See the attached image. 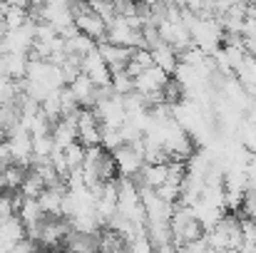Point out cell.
Segmentation results:
<instances>
[{
  "label": "cell",
  "mask_w": 256,
  "mask_h": 253,
  "mask_svg": "<svg viewBox=\"0 0 256 253\" xmlns=\"http://www.w3.org/2000/svg\"><path fill=\"white\" fill-rule=\"evenodd\" d=\"M72 7V17H75V27H78V32L80 35H85L90 37L92 42H104L107 40V25L94 15V12H90V5H80V2H72L70 5Z\"/></svg>",
  "instance_id": "1"
},
{
  "label": "cell",
  "mask_w": 256,
  "mask_h": 253,
  "mask_svg": "<svg viewBox=\"0 0 256 253\" xmlns=\"http://www.w3.org/2000/svg\"><path fill=\"white\" fill-rule=\"evenodd\" d=\"M70 234V224L65 219H45L42 226H40V239H38V246L45 251H55V249H62L65 239Z\"/></svg>",
  "instance_id": "2"
},
{
  "label": "cell",
  "mask_w": 256,
  "mask_h": 253,
  "mask_svg": "<svg viewBox=\"0 0 256 253\" xmlns=\"http://www.w3.org/2000/svg\"><path fill=\"white\" fill-rule=\"evenodd\" d=\"M8 147H10V154H12V164L22 169H30L32 162V137L22 129V127H15L10 134H8Z\"/></svg>",
  "instance_id": "3"
},
{
  "label": "cell",
  "mask_w": 256,
  "mask_h": 253,
  "mask_svg": "<svg viewBox=\"0 0 256 253\" xmlns=\"http://www.w3.org/2000/svg\"><path fill=\"white\" fill-rule=\"evenodd\" d=\"M80 70H82V75H85L94 87H110V82H112V72H110V67L104 65V60L100 57L97 47H94L92 52H87L85 57L80 60Z\"/></svg>",
  "instance_id": "4"
},
{
  "label": "cell",
  "mask_w": 256,
  "mask_h": 253,
  "mask_svg": "<svg viewBox=\"0 0 256 253\" xmlns=\"http://www.w3.org/2000/svg\"><path fill=\"white\" fill-rule=\"evenodd\" d=\"M112 159H114V167H117V176L120 179H134L144 162H142V154L134 149V147H120L117 152H112Z\"/></svg>",
  "instance_id": "5"
},
{
  "label": "cell",
  "mask_w": 256,
  "mask_h": 253,
  "mask_svg": "<svg viewBox=\"0 0 256 253\" xmlns=\"http://www.w3.org/2000/svg\"><path fill=\"white\" fill-rule=\"evenodd\" d=\"M65 194H68L65 184H58V186L45 189L38 196V206L45 214V219H62V199H65Z\"/></svg>",
  "instance_id": "6"
},
{
  "label": "cell",
  "mask_w": 256,
  "mask_h": 253,
  "mask_svg": "<svg viewBox=\"0 0 256 253\" xmlns=\"http://www.w3.org/2000/svg\"><path fill=\"white\" fill-rule=\"evenodd\" d=\"M78 142L85 149L100 144V122L94 119L92 109H80L78 112Z\"/></svg>",
  "instance_id": "7"
},
{
  "label": "cell",
  "mask_w": 256,
  "mask_h": 253,
  "mask_svg": "<svg viewBox=\"0 0 256 253\" xmlns=\"http://www.w3.org/2000/svg\"><path fill=\"white\" fill-rule=\"evenodd\" d=\"M172 77L167 72H162L160 67H150V70H144L142 75H137L134 77V92H140V94H152V92H162L164 89V84L170 82Z\"/></svg>",
  "instance_id": "8"
},
{
  "label": "cell",
  "mask_w": 256,
  "mask_h": 253,
  "mask_svg": "<svg viewBox=\"0 0 256 253\" xmlns=\"http://www.w3.org/2000/svg\"><path fill=\"white\" fill-rule=\"evenodd\" d=\"M97 52H100V57L104 60V65L110 67V72L124 70L127 62H130V57H132V50L117 47V45H112V42H100V45H97Z\"/></svg>",
  "instance_id": "9"
},
{
  "label": "cell",
  "mask_w": 256,
  "mask_h": 253,
  "mask_svg": "<svg viewBox=\"0 0 256 253\" xmlns=\"http://www.w3.org/2000/svg\"><path fill=\"white\" fill-rule=\"evenodd\" d=\"M50 137H52V144H55L58 152L68 149L70 144H75L78 142V124H75V119L62 117L60 122H55L52 129H50Z\"/></svg>",
  "instance_id": "10"
},
{
  "label": "cell",
  "mask_w": 256,
  "mask_h": 253,
  "mask_svg": "<svg viewBox=\"0 0 256 253\" xmlns=\"http://www.w3.org/2000/svg\"><path fill=\"white\" fill-rule=\"evenodd\" d=\"M28 75V55H0V77L20 82Z\"/></svg>",
  "instance_id": "11"
},
{
  "label": "cell",
  "mask_w": 256,
  "mask_h": 253,
  "mask_svg": "<svg viewBox=\"0 0 256 253\" xmlns=\"http://www.w3.org/2000/svg\"><path fill=\"white\" fill-rule=\"evenodd\" d=\"M20 241H25V226H22V221L18 216H12V219H8L0 226V246L12 251Z\"/></svg>",
  "instance_id": "12"
},
{
  "label": "cell",
  "mask_w": 256,
  "mask_h": 253,
  "mask_svg": "<svg viewBox=\"0 0 256 253\" xmlns=\"http://www.w3.org/2000/svg\"><path fill=\"white\" fill-rule=\"evenodd\" d=\"M152 62H154V67H160L162 72H167V75H174V70H176V65H179V60H176V52L172 50L170 45H160L157 50H152Z\"/></svg>",
  "instance_id": "13"
},
{
  "label": "cell",
  "mask_w": 256,
  "mask_h": 253,
  "mask_svg": "<svg viewBox=\"0 0 256 253\" xmlns=\"http://www.w3.org/2000/svg\"><path fill=\"white\" fill-rule=\"evenodd\" d=\"M28 176V169L18 167V164H12V167L2 169L0 171V184H2V189H5V194H18V189H20V184H22V179Z\"/></svg>",
  "instance_id": "14"
},
{
  "label": "cell",
  "mask_w": 256,
  "mask_h": 253,
  "mask_svg": "<svg viewBox=\"0 0 256 253\" xmlns=\"http://www.w3.org/2000/svg\"><path fill=\"white\" fill-rule=\"evenodd\" d=\"M42 191H45V184L40 181V176H38V174H32V171L28 169V176L22 179V184H20L18 194H20L22 199H38Z\"/></svg>",
  "instance_id": "15"
},
{
  "label": "cell",
  "mask_w": 256,
  "mask_h": 253,
  "mask_svg": "<svg viewBox=\"0 0 256 253\" xmlns=\"http://www.w3.org/2000/svg\"><path fill=\"white\" fill-rule=\"evenodd\" d=\"M52 152H55V144H52V137H50V134H45V137H32V159L45 162V159L52 157Z\"/></svg>",
  "instance_id": "16"
},
{
  "label": "cell",
  "mask_w": 256,
  "mask_h": 253,
  "mask_svg": "<svg viewBox=\"0 0 256 253\" xmlns=\"http://www.w3.org/2000/svg\"><path fill=\"white\" fill-rule=\"evenodd\" d=\"M112 92L117 94V97H124V94H130V92H134V80L124 72V70H120V72H112Z\"/></svg>",
  "instance_id": "17"
},
{
  "label": "cell",
  "mask_w": 256,
  "mask_h": 253,
  "mask_svg": "<svg viewBox=\"0 0 256 253\" xmlns=\"http://www.w3.org/2000/svg\"><path fill=\"white\" fill-rule=\"evenodd\" d=\"M62 159H65V164H68L70 171H72V169H82V162H85V147H82L80 142L70 144L68 149H62Z\"/></svg>",
  "instance_id": "18"
},
{
  "label": "cell",
  "mask_w": 256,
  "mask_h": 253,
  "mask_svg": "<svg viewBox=\"0 0 256 253\" xmlns=\"http://www.w3.org/2000/svg\"><path fill=\"white\" fill-rule=\"evenodd\" d=\"M154 194H157L164 204H170V206H174V204L179 201V186H176V184H170V181H164Z\"/></svg>",
  "instance_id": "19"
},
{
  "label": "cell",
  "mask_w": 256,
  "mask_h": 253,
  "mask_svg": "<svg viewBox=\"0 0 256 253\" xmlns=\"http://www.w3.org/2000/svg\"><path fill=\"white\" fill-rule=\"evenodd\" d=\"M127 251L130 253H154V249H152V244H150L147 236H137L134 241L127 244Z\"/></svg>",
  "instance_id": "20"
},
{
  "label": "cell",
  "mask_w": 256,
  "mask_h": 253,
  "mask_svg": "<svg viewBox=\"0 0 256 253\" xmlns=\"http://www.w3.org/2000/svg\"><path fill=\"white\" fill-rule=\"evenodd\" d=\"M12 216H15L12 199H10V194H2V196H0V226H2L8 219H12Z\"/></svg>",
  "instance_id": "21"
},
{
  "label": "cell",
  "mask_w": 256,
  "mask_h": 253,
  "mask_svg": "<svg viewBox=\"0 0 256 253\" xmlns=\"http://www.w3.org/2000/svg\"><path fill=\"white\" fill-rule=\"evenodd\" d=\"M5 139H8V137H5V132H0V144H2Z\"/></svg>",
  "instance_id": "22"
},
{
  "label": "cell",
  "mask_w": 256,
  "mask_h": 253,
  "mask_svg": "<svg viewBox=\"0 0 256 253\" xmlns=\"http://www.w3.org/2000/svg\"><path fill=\"white\" fill-rule=\"evenodd\" d=\"M62 253H70V251H62Z\"/></svg>",
  "instance_id": "23"
},
{
  "label": "cell",
  "mask_w": 256,
  "mask_h": 253,
  "mask_svg": "<svg viewBox=\"0 0 256 253\" xmlns=\"http://www.w3.org/2000/svg\"><path fill=\"white\" fill-rule=\"evenodd\" d=\"M252 194H256V191H252Z\"/></svg>",
  "instance_id": "24"
}]
</instances>
